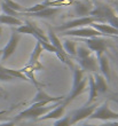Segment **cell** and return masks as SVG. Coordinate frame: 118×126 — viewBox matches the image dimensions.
<instances>
[{
	"label": "cell",
	"instance_id": "1",
	"mask_svg": "<svg viewBox=\"0 0 118 126\" xmlns=\"http://www.w3.org/2000/svg\"><path fill=\"white\" fill-rule=\"evenodd\" d=\"M93 9L89 16H93L98 20L99 23H107L118 30V15L111 7V5L102 1H96L93 3Z\"/></svg>",
	"mask_w": 118,
	"mask_h": 126
},
{
	"label": "cell",
	"instance_id": "2",
	"mask_svg": "<svg viewBox=\"0 0 118 126\" xmlns=\"http://www.w3.org/2000/svg\"><path fill=\"white\" fill-rule=\"evenodd\" d=\"M87 87V77L84 76V71L80 68H73V83H72L71 92L68 96L64 97L63 104L68 106L71 103L76 97H78L80 94H83L86 91Z\"/></svg>",
	"mask_w": 118,
	"mask_h": 126
},
{
	"label": "cell",
	"instance_id": "3",
	"mask_svg": "<svg viewBox=\"0 0 118 126\" xmlns=\"http://www.w3.org/2000/svg\"><path fill=\"white\" fill-rule=\"evenodd\" d=\"M62 102V101H60ZM60 102H55V103H51L48 106L46 107H34V106H31L29 108H26L25 110L21 111L20 113H17L15 116V119L14 120H22V119H33V120H37L39 119L41 116L46 115L47 112H49L52 109H54L56 106H59Z\"/></svg>",
	"mask_w": 118,
	"mask_h": 126
},
{
	"label": "cell",
	"instance_id": "4",
	"mask_svg": "<svg viewBox=\"0 0 118 126\" xmlns=\"http://www.w3.org/2000/svg\"><path fill=\"white\" fill-rule=\"evenodd\" d=\"M92 23H99L98 20L94 18L93 16H84V17H78L75 20H71L69 22L61 24L59 27H55L54 30L56 31H61L64 32L67 30H71V29H78V28H83V27H89Z\"/></svg>",
	"mask_w": 118,
	"mask_h": 126
},
{
	"label": "cell",
	"instance_id": "5",
	"mask_svg": "<svg viewBox=\"0 0 118 126\" xmlns=\"http://www.w3.org/2000/svg\"><path fill=\"white\" fill-rule=\"evenodd\" d=\"M86 47H88L92 50V53L94 52L96 59L100 57L101 55L104 54V52L108 48V40L103 39L102 37H93V38H84L82 39Z\"/></svg>",
	"mask_w": 118,
	"mask_h": 126
},
{
	"label": "cell",
	"instance_id": "6",
	"mask_svg": "<svg viewBox=\"0 0 118 126\" xmlns=\"http://www.w3.org/2000/svg\"><path fill=\"white\" fill-rule=\"evenodd\" d=\"M88 119H98V120H103V122L118 120V112L112 111L110 109V107H109V103L104 102L100 107H96V109L88 117Z\"/></svg>",
	"mask_w": 118,
	"mask_h": 126
},
{
	"label": "cell",
	"instance_id": "7",
	"mask_svg": "<svg viewBox=\"0 0 118 126\" xmlns=\"http://www.w3.org/2000/svg\"><path fill=\"white\" fill-rule=\"evenodd\" d=\"M21 38H22V34L18 33L15 29L12 30V33H10L9 40L8 43L6 44V46L2 48V54H1V62H5L7 59H9L16 50L17 46L21 41Z\"/></svg>",
	"mask_w": 118,
	"mask_h": 126
},
{
	"label": "cell",
	"instance_id": "8",
	"mask_svg": "<svg viewBox=\"0 0 118 126\" xmlns=\"http://www.w3.org/2000/svg\"><path fill=\"white\" fill-rule=\"evenodd\" d=\"M62 36H69V37H75V38H93V37H102V34L99 32L98 30L93 29L92 27H83L78 28V29H71V30H67L64 32H61Z\"/></svg>",
	"mask_w": 118,
	"mask_h": 126
},
{
	"label": "cell",
	"instance_id": "9",
	"mask_svg": "<svg viewBox=\"0 0 118 126\" xmlns=\"http://www.w3.org/2000/svg\"><path fill=\"white\" fill-rule=\"evenodd\" d=\"M96 107H98L96 103H92L89 106H84L82 108H79V109L75 110V111H72L70 113L71 125H75V124L79 123V122H82V120L86 119V118H88L93 113V111L96 109Z\"/></svg>",
	"mask_w": 118,
	"mask_h": 126
},
{
	"label": "cell",
	"instance_id": "10",
	"mask_svg": "<svg viewBox=\"0 0 118 126\" xmlns=\"http://www.w3.org/2000/svg\"><path fill=\"white\" fill-rule=\"evenodd\" d=\"M47 38H48V41H49V43L52 44L53 46H54L56 49H57V52L60 53V55H61V56H62L63 59L67 61V65H69L70 68H72V69H73V64H72V62L70 61V57L67 55V53L64 52V49H63V47H62V41H61V39H60L59 37L56 36V33L54 32V30H53L51 27L48 28Z\"/></svg>",
	"mask_w": 118,
	"mask_h": 126
},
{
	"label": "cell",
	"instance_id": "11",
	"mask_svg": "<svg viewBox=\"0 0 118 126\" xmlns=\"http://www.w3.org/2000/svg\"><path fill=\"white\" fill-rule=\"evenodd\" d=\"M73 6V13L78 17L89 16V14L93 9V2L91 0H73L72 1Z\"/></svg>",
	"mask_w": 118,
	"mask_h": 126
},
{
	"label": "cell",
	"instance_id": "12",
	"mask_svg": "<svg viewBox=\"0 0 118 126\" xmlns=\"http://www.w3.org/2000/svg\"><path fill=\"white\" fill-rule=\"evenodd\" d=\"M64 97L66 96H52L49 95L47 92H45V91L41 88V86L40 87H37V93L36 95H34V97L32 99V101H31V104H33V103H47V104H51V103H55V102H60V101H63L64 100Z\"/></svg>",
	"mask_w": 118,
	"mask_h": 126
},
{
	"label": "cell",
	"instance_id": "13",
	"mask_svg": "<svg viewBox=\"0 0 118 126\" xmlns=\"http://www.w3.org/2000/svg\"><path fill=\"white\" fill-rule=\"evenodd\" d=\"M78 62H79V68L84 72L85 71H87L89 73L98 72L99 63L96 56H94V55H89V56L85 57V59H80V60H78Z\"/></svg>",
	"mask_w": 118,
	"mask_h": 126
},
{
	"label": "cell",
	"instance_id": "14",
	"mask_svg": "<svg viewBox=\"0 0 118 126\" xmlns=\"http://www.w3.org/2000/svg\"><path fill=\"white\" fill-rule=\"evenodd\" d=\"M61 12L60 7H47L43 10H39L37 13H22L20 15H25L28 17H40V18H53Z\"/></svg>",
	"mask_w": 118,
	"mask_h": 126
},
{
	"label": "cell",
	"instance_id": "15",
	"mask_svg": "<svg viewBox=\"0 0 118 126\" xmlns=\"http://www.w3.org/2000/svg\"><path fill=\"white\" fill-rule=\"evenodd\" d=\"M64 111H66V106L63 102H60L59 106H56L54 109H52L49 112L39 118V120H47V119H60L61 117L64 116Z\"/></svg>",
	"mask_w": 118,
	"mask_h": 126
},
{
	"label": "cell",
	"instance_id": "16",
	"mask_svg": "<svg viewBox=\"0 0 118 126\" xmlns=\"http://www.w3.org/2000/svg\"><path fill=\"white\" fill-rule=\"evenodd\" d=\"M89 27H92L93 29L98 30L102 36H107V37L118 36L117 29H115L114 27H111V25H109V24H107V23H92Z\"/></svg>",
	"mask_w": 118,
	"mask_h": 126
},
{
	"label": "cell",
	"instance_id": "17",
	"mask_svg": "<svg viewBox=\"0 0 118 126\" xmlns=\"http://www.w3.org/2000/svg\"><path fill=\"white\" fill-rule=\"evenodd\" d=\"M99 63V70L101 71V75L105 78V80H110L111 78V73H110V66H109V60L104 54L98 57Z\"/></svg>",
	"mask_w": 118,
	"mask_h": 126
},
{
	"label": "cell",
	"instance_id": "18",
	"mask_svg": "<svg viewBox=\"0 0 118 126\" xmlns=\"http://www.w3.org/2000/svg\"><path fill=\"white\" fill-rule=\"evenodd\" d=\"M87 84H88V91H89V95H88V101L86 103V106H89L94 103V101L96 100L99 95L98 88H96V85H95L94 81V77H93V73H89L87 76Z\"/></svg>",
	"mask_w": 118,
	"mask_h": 126
},
{
	"label": "cell",
	"instance_id": "19",
	"mask_svg": "<svg viewBox=\"0 0 118 126\" xmlns=\"http://www.w3.org/2000/svg\"><path fill=\"white\" fill-rule=\"evenodd\" d=\"M23 24V22L18 18V17H14V16H9V15H0V25H8V27H21Z\"/></svg>",
	"mask_w": 118,
	"mask_h": 126
},
{
	"label": "cell",
	"instance_id": "20",
	"mask_svg": "<svg viewBox=\"0 0 118 126\" xmlns=\"http://www.w3.org/2000/svg\"><path fill=\"white\" fill-rule=\"evenodd\" d=\"M93 77H94V81L95 85H96V88H98L99 94L100 93H105L108 91V84H107V80L101 73L95 72L93 73Z\"/></svg>",
	"mask_w": 118,
	"mask_h": 126
},
{
	"label": "cell",
	"instance_id": "21",
	"mask_svg": "<svg viewBox=\"0 0 118 126\" xmlns=\"http://www.w3.org/2000/svg\"><path fill=\"white\" fill-rule=\"evenodd\" d=\"M62 47L69 57L76 56V48H77L76 41H73V40H71V39H68V38H64L62 41Z\"/></svg>",
	"mask_w": 118,
	"mask_h": 126
},
{
	"label": "cell",
	"instance_id": "22",
	"mask_svg": "<svg viewBox=\"0 0 118 126\" xmlns=\"http://www.w3.org/2000/svg\"><path fill=\"white\" fill-rule=\"evenodd\" d=\"M92 55V50L88 47H86L85 45H80L76 48V56L78 57V60L80 59H85V57Z\"/></svg>",
	"mask_w": 118,
	"mask_h": 126
},
{
	"label": "cell",
	"instance_id": "23",
	"mask_svg": "<svg viewBox=\"0 0 118 126\" xmlns=\"http://www.w3.org/2000/svg\"><path fill=\"white\" fill-rule=\"evenodd\" d=\"M2 1L6 3V5L9 7V8H12V9L15 10V12H17V13H20V14L25 13L26 7L20 5V3L16 2V1H14V0H2Z\"/></svg>",
	"mask_w": 118,
	"mask_h": 126
},
{
	"label": "cell",
	"instance_id": "24",
	"mask_svg": "<svg viewBox=\"0 0 118 126\" xmlns=\"http://www.w3.org/2000/svg\"><path fill=\"white\" fill-rule=\"evenodd\" d=\"M0 8H1V10L3 12V14H5V15H9V16H14V17L21 16L20 13H17V12L13 10L12 8H9V7L7 6L3 1H0Z\"/></svg>",
	"mask_w": 118,
	"mask_h": 126
},
{
	"label": "cell",
	"instance_id": "25",
	"mask_svg": "<svg viewBox=\"0 0 118 126\" xmlns=\"http://www.w3.org/2000/svg\"><path fill=\"white\" fill-rule=\"evenodd\" d=\"M53 126H71V119H70V115L68 116H63L60 119H56Z\"/></svg>",
	"mask_w": 118,
	"mask_h": 126
},
{
	"label": "cell",
	"instance_id": "26",
	"mask_svg": "<svg viewBox=\"0 0 118 126\" xmlns=\"http://www.w3.org/2000/svg\"><path fill=\"white\" fill-rule=\"evenodd\" d=\"M12 80H14V78H12V77L8 76V75L5 72L3 65L0 63V81H6V83H8V81H12Z\"/></svg>",
	"mask_w": 118,
	"mask_h": 126
},
{
	"label": "cell",
	"instance_id": "27",
	"mask_svg": "<svg viewBox=\"0 0 118 126\" xmlns=\"http://www.w3.org/2000/svg\"><path fill=\"white\" fill-rule=\"evenodd\" d=\"M12 109H13V108H12ZM12 109H6V110H1V111H0V122L6 118V116L12 111Z\"/></svg>",
	"mask_w": 118,
	"mask_h": 126
},
{
	"label": "cell",
	"instance_id": "28",
	"mask_svg": "<svg viewBox=\"0 0 118 126\" xmlns=\"http://www.w3.org/2000/svg\"><path fill=\"white\" fill-rule=\"evenodd\" d=\"M101 126H118V120H109L101 124Z\"/></svg>",
	"mask_w": 118,
	"mask_h": 126
},
{
	"label": "cell",
	"instance_id": "29",
	"mask_svg": "<svg viewBox=\"0 0 118 126\" xmlns=\"http://www.w3.org/2000/svg\"><path fill=\"white\" fill-rule=\"evenodd\" d=\"M0 126H15V120H8V122L1 123Z\"/></svg>",
	"mask_w": 118,
	"mask_h": 126
},
{
	"label": "cell",
	"instance_id": "30",
	"mask_svg": "<svg viewBox=\"0 0 118 126\" xmlns=\"http://www.w3.org/2000/svg\"><path fill=\"white\" fill-rule=\"evenodd\" d=\"M112 8H114V10L116 12V14L118 15V0H115V1H112Z\"/></svg>",
	"mask_w": 118,
	"mask_h": 126
},
{
	"label": "cell",
	"instance_id": "31",
	"mask_svg": "<svg viewBox=\"0 0 118 126\" xmlns=\"http://www.w3.org/2000/svg\"><path fill=\"white\" fill-rule=\"evenodd\" d=\"M82 126H101V125H95V124H88V123H85V124H83Z\"/></svg>",
	"mask_w": 118,
	"mask_h": 126
},
{
	"label": "cell",
	"instance_id": "32",
	"mask_svg": "<svg viewBox=\"0 0 118 126\" xmlns=\"http://www.w3.org/2000/svg\"><path fill=\"white\" fill-rule=\"evenodd\" d=\"M1 34H2V27L0 25V37H1Z\"/></svg>",
	"mask_w": 118,
	"mask_h": 126
},
{
	"label": "cell",
	"instance_id": "33",
	"mask_svg": "<svg viewBox=\"0 0 118 126\" xmlns=\"http://www.w3.org/2000/svg\"><path fill=\"white\" fill-rule=\"evenodd\" d=\"M0 97H3V94H2V92L0 91Z\"/></svg>",
	"mask_w": 118,
	"mask_h": 126
},
{
	"label": "cell",
	"instance_id": "34",
	"mask_svg": "<svg viewBox=\"0 0 118 126\" xmlns=\"http://www.w3.org/2000/svg\"><path fill=\"white\" fill-rule=\"evenodd\" d=\"M1 54H2V49H0V56H1Z\"/></svg>",
	"mask_w": 118,
	"mask_h": 126
},
{
	"label": "cell",
	"instance_id": "35",
	"mask_svg": "<svg viewBox=\"0 0 118 126\" xmlns=\"http://www.w3.org/2000/svg\"><path fill=\"white\" fill-rule=\"evenodd\" d=\"M0 91H1V87H0Z\"/></svg>",
	"mask_w": 118,
	"mask_h": 126
}]
</instances>
